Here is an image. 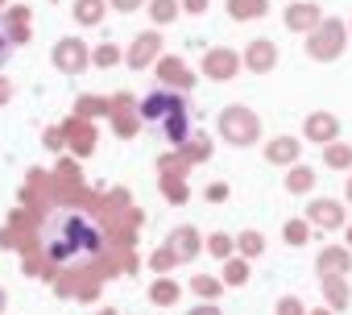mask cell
<instances>
[{"instance_id": "6da1fadb", "label": "cell", "mask_w": 352, "mask_h": 315, "mask_svg": "<svg viewBox=\"0 0 352 315\" xmlns=\"http://www.w3.org/2000/svg\"><path fill=\"white\" fill-rule=\"evenodd\" d=\"M38 253L54 270H87L104 253V224L83 204H54L38 224Z\"/></svg>"}, {"instance_id": "7a4b0ae2", "label": "cell", "mask_w": 352, "mask_h": 315, "mask_svg": "<svg viewBox=\"0 0 352 315\" xmlns=\"http://www.w3.org/2000/svg\"><path fill=\"white\" fill-rule=\"evenodd\" d=\"M141 120L153 124L157 133H166L170 141H183L187 137V100L174 91H153L141 100Z\"/></svg>"}, {"instance_id": "3957f363", "label": "cell", "mask_w": 352, "mask_h": 315, "mask_svg": "<svg viewBox=\"0 0 352 315\" xmlns=\"http://www.w3.org/2000/svg\"><path fill=\"white\" fill-rule=\"evenodd\" d=\"M340 46H344V30L331 21V25H323V30H319V38H315V46H311V50L323 58V54H340Z\"/></svg>"}, {"instance_id": "277c9868", "label": "cell", "mask_w": 352, "mask_h": 315, "mask_svg": "<svg viewBox=\"0 0 352 315\" xmlns=\"http://www.w3.org/2000/svg\"><path fill=\"white\" fill-rule=\"evenodd\" d=\"M228 9H232L236 17H257L265 5H261V0H228Z\"/></svg>"}, {"instance_id": "5b68a950", "label": "cell", "mask_w": 352, "mask_h": 315, "mask_svg": "<svg viewBox=\"0 0 352 315\" xmlns=\"http://www.w3.org/2000/svg\"><path fill=\"white\" fill-rule=\"evenodd\" d=\"M208 71H212L216 79H224V71H236V58H232V54H212Z\"/></svg>"}, {"instance_id": "8992f818", "label": "cell", "mask_w": 352, "mask_h": 315, "mask_svg": "<svg viewBox=\"0 0 352 315\" xmlns=\"http://www.w3.org/2000/svg\"><path fill=\"white\" fill-rule=\"evenodd\" d=\"M270 63H274V46L257 42V46H253V67H270Z\"/></svg>"}, {"instance_id": "52a82bcc", "label": "cell", "mask_w": 352, "mask_h": 315, "mask_svg": "<svg viewBox=\"0 0 352 315\" xmlns=\"http://www.w3.org/2000/svg\"><path fill=\"white\" fill-rule=\"evenodd\" d=\"M286 21H290V25H294V30H298V25H311V21H315V13H311V9H298V5H294V9H290V17H286Z\"/></svg>"}, {"instance_id": "ba28073f", "label": "cell", "mask_w": 352, "mask_h": 315, "mask_svg": "<svg viewBox=\"0 0 352 315\" xmlns=\"http://www.w3.org/2000/svg\"><path fill=\"white\" fill-rule=\"evenodd\" d=\"M153 17L157 21H170L174 17V0H153Z\"/></svg>"}, {"instance_id": "9c48e42d", "label": "cell", "mask_w": 352, "mask_h": 315, "mask_svg": "<svg viewBox=\"0 0 352 315\" xmlns=\"http://www.w3.org/2000/svg\"><path fill=\"white\" fill-rule=\"evenodd\" d=\"M96 9H100L96 0H83V5H79V17H83V21H91V17H96Z\"/></svg>"}, {"instance_id": "30bf717a", "label": "cell", "mask_w": 352, "mask_h": 315, "mask_svg": "<svg viewBox=\"0 0 352 315\" xmlns=\"http://www.w3.org/2000/svg\"><path fill=\"white\" fill-rule=\"evenodd\" d=\"M290 187L298 191V187H311V175L307 171H294V179H290Z\"/></svg>"}, {"instance_id": "8fae6325", "label": "cell", "mask_w": 352, "mask_h": 315, "mask_svg": "<svg viewBox=\"0 0 352 315\" xmlns=\"http://www.w3.org/2000/svg\"><path fill=\"white\" fill-rule=\"evenodd\" d=\"M319 220H331V224H336V220H340V212H336L331 204H319Z\"/></svg>"}, {"instance_id": "7c38bea8", "label": "cell", "mask_w": 352, "mask_h": 315, "mask_svg": "<svg viewBox=\"0 0 352 315\" xmlns=\"http://www.w3.org/2000/svg\"><path fill=\"white\" fill-rule=\"evenodd\" d=\"M9 46H13V42L5 38V30H0V63H5V58H9Z\"/></svg>"}, {"instance_id": "4fadbf2b", "label": "cell", "mask_w": 352, "mask_h": 315, "mask_svg": "<svg viewBox=\"0 0 352 315\" xmlns=\"http://www.w3.org/2000/svg\"><path fill=\"white\" fill-rule=\"evenodd\" d=\"M298 307H302V303H294V298H286V303H282V315H298Z\"/></svg>"}, {"instance_id": "5bb4252c", "label": "cell", "mask_w": 352, "mask_h": 315, "mask_svg": "<svg viewBox=\"0 0 352 315\" xmlns=\"http://www.w3.org/2000/svg\"><path fill=\"white\" fill-rule=\"evenodd\" d=\"M187 5H191V13H204V5H208V0H187Z\"/></svg>"}, {"instance_id": "9a60e30c", "label": "cell", "mask_w": 352, "mask_h": 315, "mask_svg": "<svg viewBox=\"0 0 352 315\" xmlns=\"http://www.w3.org/2000/svg\"><path fill=\"white\" fill-rule=\"evenodd\" d=\"M116 5H124V9H129V5H137V0H116Z\"/></svg>"}]
</instances>
